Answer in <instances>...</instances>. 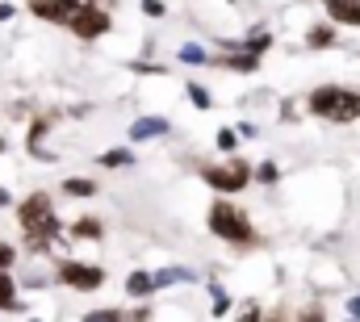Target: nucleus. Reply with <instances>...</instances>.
<instances>
[{"label":"nucleus","instance_id":"9b49d317","mask_svg":"<svg viewBox=\"0 0 360 322\" xmlns=\"http://www.w3.org/2000/svg\"><path fill=\"white\" fill-rule=\"evenodd\" d=\"M72 239H101V222H96V218H76Z\"/></svg>","mask_w":360,"mask_h":322},{"label":"nucleus","instance_id":"aec40b11","mask_svg":"<svg viewBox=\"0 0 360 322\" xmlns=\"http://www.w3.org/2000/svg\"><path fill=\"white\" fill-rule=\"evenodd\" d=\"M143 13H151V17H160V13H164V4H160V0H143Z\"/></svg>","mask_w":360,"mask_h":322},{"label":"nucleus","instance_id":"0eeeda50","mask_svg":"<svg viewBox=\"0 0 360 322\" xmlns=\"http://www.w3.org/2000/svg\"><path fill=\"white\" fill-rule=\"evenodd\" d=\"M72 34H80V38H101L105 30H109V13L105 8H80L76 17H72V25H68Z\"/></svg>","mask_w":360,"mask_h":322},{"label":"nucleus","instance_id":"9d476101","mask_svg":"<svg viewBox=\"0 0 360 322\" xmlns=\"http://www.w3.org/2000/svg\"><path fill=\"white\" fill-rule=\"evenodd\" d=\"M0 310H17V285L8 272H0Z\"/></svg>","mask_w":360,"mask_h":322},{"label":"nucleus","instance_id":"f3484780","mask_svg":"<svg viewBox=\"0 0 360 322\" xmlns=\"http://www.w3.org/2000/svg\"><path fill=\"white\" fill-rule=\"evenodd\" d=\"M188 96H193V105H197V109H210V96H205V88L188 84Z\"/></svg>","mask_w":360,"mask_h":322},{"label":"nucleus","instance_id":"f8f14e48","mask_svg":"<svg viewBox=\"0 0 360 322\" xmlns=\"http://www.w3.org/2000/svg\"><path fill=\"white\" fill-rule=\"evenodd\" d=\"M155 285H160V281H151V276H147V272H134V276H130V281H126V289H130V293H134V297H143V293H151V289H155Z\"/></svg>","mask_w":360,"mask_h":322},{"label":"nucleus","instance_id":"393cba45","mask_svg":"<svg viewBox=\"0 0 360 322\" xmlns=\"http://www.w3.org/2000/svg\"><path fill=\"white\" fill-rule=\"evenodd\" d=\"M0 205H8V193H4V188H0Z\"/></svg>","mask_w":360,"mask_h":322},{"label":"nucleus","instance_id":"6e6552de","mask_svg":"<svg viewBox=\"0 0 360 322\" xmlns=\"http://www.w3.org/2000/svg\"><path fill=\"white\" fill-rule=\"evenodd\" d=\"M160 134H168V122H164V117H139V122L130 126V139H134V143H143V139H160Z\"/></svg>","mask_w":360,"mask_h":322},{"label":"nucleus","instance_id":"4be33fe9","mask_svg":"<svg viewBox=\"0 0 360 322\" xmlns=\"http://www.w3.org/2000/svg\"><path fill=\"white\" fill-rule=\"evenodd\" d=\"M8 264H13V247H4V243H0V272H4Z\"/></svg>","mask_w":360,"mask_h":322},{"label":"nucleus","instance_id":"39448f33","mask_svg":"<svg viewBox=\"0 0 360 322\" xmlns=\"http://www.w3.org/2000/svg\"><path fill=\"white\" fill-rule=\"evenodd\" d=\"M59 276H63V285H72V289H101V281H105L101 268L76 264V259H63V264H59Z\"/></svg>","mask_w":360,"mask_h":322},{"label":"nucleus","instance_id":"f03ea898","mask_svg":"<svg viewBox=\"0 0 360 322\" xmlns=\"http://www.w3.org/2000/svg\"><path fill=\"white\" fill-rule=\"evenodd\" d=\"M310 113H319L327 122H352V117H360V92L327 84V88L310 92Z\"/></svg>","mask_w":360,"mask_h":322},{"label":"nucleus","instance_id":"ddd939ff","mask_svg":"<svg viewBox=\"0 0 360 322\" xmlns=\"http://www.w3.org/2000/svg\"><path fill=\"white\" fill-rule=\"evenodd\" d=\"M226 67H235V72H256L260 63H256V51H248V55H231V59H222Z\"/></svg>","mask_w":360,"mask_h":322},{"label":"nucleus","instance_id":"f257e3e1","mask_svg":"<svg viewBox=\"0 0 360 322\" xmlns=\"http://www.w3.org/2000/svg\"><path fill=\"white\" fill-rule=\"evenodd\" d=\"M17 218H21V231H25L30 247H38V251H42V247H51L55 235H59V218H55V210H51L46 193H34L30 201H21Z\"/></svg>","mask_w":360,"mask_h":322},{"label":"nucleus","instance_id":"5701e85b","mask_svg":"<svg viewBox=\"0 0 360 322\" xmlns=\"http://www.w3.org/2000/svg\"><path fill=\"white\" fill-rule=\"evenodd\" d=\"M260 180H264V184H272V180H276V167H272V163H264V167H260Z\"/></svg>","mask_w":360,"mask_h":322},{"label":"nucleus","instance_id":"7ed1b4c3","mask_svg":"<svg viewBox=\"0 0 360 322\" xmlns=\"http://www.w3.org/2000/svg\"><path fill=\"white\" fill-rule=\"evenodd\" d=\"M210 231L226 243H252L256 239L248 214H243L239 205H231V201H214V205H210Z\"/></svg>","mask_w":360,"mask_h":322},{"label":"nucleus","instance_id":"20e7f679","mask_svg":"<svg viewBox=\"0 0 360 322\" xmlns=\"http://www.w3.org/2000/svg\"><path fill=\"white\" fill-rule=\"evenodd\" d=\"M201 176H205V180L214 184V188H222V193H239V188H243V184L252 180V167L235 160V163H222V167H205Z\"/></svg>","mask_w":360,"mask_h":322},{"label":"nucleus","instance_id":"4468645a","mask_svg":"<svg viewBox=\"0 0 360 322\" xmlns=\"http://www.w3.org/2000/svg\"><path fill=\"white\" fill-rule=\"evenodd\" d=\"M306 42H310V46H331V42H335V30H327V25H314V30L306 34Z\"/></svg>","mask_w":360,"mask_h":322},{"label":"nucleus","instance_id":"1a4fd4ad","mask_svg":"<svg viewBox=\"0 0 360 322\" xmlns=\"http://www.w3.org/2000/svg\"><path fill=\"white\" fill-rule=\"evenodd\" d=\"M327 13L344 25H360V0H327Z\"/></svg>","mask_w":360,"mask_h":322},{"label":"nucleus","instance_id":"2eb2a0df","mask_svg":"<svg viewBox=\"0 0 360 322\" xmlns=\"http://www.w3.org/2000/svg\"><path fill=\"white\" fill-rule=\"evenodd\" d=\"M92 188H96L92 180H63V193H72V197H89Z\"/></svg>","mask_w":360,"mask_h":322},{"label":"nucleus","instance_id":"a878e982","mask_svg":"<svg viewBox=\"0 0 360 322\" xmlns=\"http://www.w3.org/2000/svg\"><path fill=\"white\" fill-rule=\"evenodd\" d=\"M0 151H4V139H0Z\"/></svg>","mask_w":360,"mask_h":322},{"label":"nucleus","instance_id":"412c9836","mask_svg":"<svg viewBox=\"0 0 360 322\" xmlns=\"http://www.w3.org/2000/svg\"><path fill=\"white\" fill-rule=\"evenodd\" d=\"M218 147H222V151H231V147H235V134H231V130H222V134H218Z\"/></svg>","mask_w":360,"mask_h":322},{"label":"nucleus","instance_id":"423d86ee","mask_svg":"<svg viewBox=\"0 0 360 322\" xmlns=\"http://www.w3.org/2000/svg\"><path fill=\"white\" fill-rule=\"evenodd\" d=\"M80 8H89V0H34V13L46 21H59V25H72V17Z\"/></svg>","mask_w":360,"mask_h":322},{"label":"nucleus","instance_id":"dca6fc26","mask_svg":"<svg viewBox=\"0 0 360 322\" xmlns=\"http://www.w3.org/2000/svg\"><path fill=\"white\" fill-rule=\"evenodd\" d=\"M101 163H105V167H126V163H130V151H105Z\"/></svg>","mask_w":360,"mask_h":322},{"label":"nucleus","instance_id":"b1692460","mask_svg":"<svg viewBox=\"0 0 360 322\" xmlns=\"http://www.w3.org/2000/svg\"><path fill=\"white\" fill-rule=\"evenodd\" d=\"M348 314H356V318H360V297L352 302V306H348Z\"/></svg>","mask_w":360,"mask_h":322},{"label":"nucleus","instance_id":"a211bd4d","mask_svg":"<svg viewBox=\"0 0 360 322\" xmlns=\"http://www.w3.org/2000/svg\"><path fill=\"white\" fill-rule=\"evenodd\" d=\"M180 59H184V63H201L205 55H201V46H180Z\"/></svg>","mask_w":360,"mask_h":322},{"label":"nucleus","instance_id":"6ab92c4d","mask_svg":"<svg viewBox=\"0 0 360 322\" xmlns=\"http://www.w3.org/2000/svg\"><path fill=\"white\" fill-rule=\"evenodd\" d=\"M214 314H226V293L222 289H214Z\"/></svg>","mask_w":360,"mask_h":322}]
</instances>
